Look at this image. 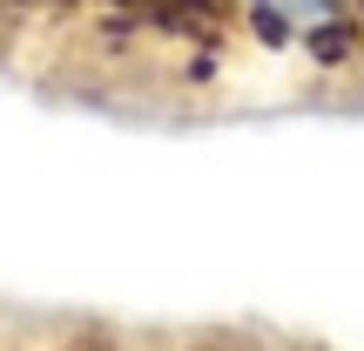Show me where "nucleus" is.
<instances>
[{"instance_id":"nucleus-1","label":"nucleus","mask_w":364,"mask_h":351,"mask_svg":"<svg viewBox=\"0 0 364 351\" xmlns=\"http://www.w3.org/2000/svg\"><path fill=\"white\" fill-rule=\"evenodd\" d=\"M277 14H290V21H331L338 14V0H270Z\"/></svg>"}]
</instances>
